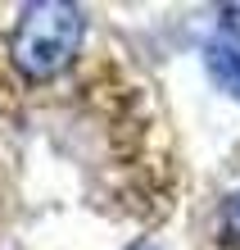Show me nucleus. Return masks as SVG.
<instances>
[{"label": "nucleus", "mask_w": 240, "mask_h": 250, "mask_svg": "<svg viewBox=\"0 0 240 250\" xmlns=\"http://www.w3.org/2000/svg\"><path fill=\"white\" fill-rule=\"evenodd\" d=\"M131 250H159L154 241H136V246H131Z\"/></svg>", "instance_id": "4"}, {"label": "nucleus", "mask_w": 240, "mask_h": 250, "mask_svg": "<svg viewBox=\"0 0 240 250\" xmlns=\"http://www.w3.org/2000/svg\"><path fill=\"white\" fill-rule=\"evenodd\" d=\"M218 228H222V237H227L236 250H240V191L236 196L222 200V214H218Z\"/></svg>", "instance_id": "3"}, {"label": "nucleus", "mask_w": 240, "mask_h": 250, "mask_svg": "<svg viewBox=\"0 0 240 250\" xmlns=\"http://www.w3.org/2000/svg\"><path fill=\"white\" fill-rule=\"evenodd\" d=\"M86 32V14L64 0H37L23 5L9 27V60L27 82H46L77 55Z\"/></svg>", "instance_id": "1"}, {"label": "nucleus", "mask_w": 240, "mask_h": 250, "mask_svg": "<svg viewBox=\"0 0 240 250\" xmlns=\"http://www.w3.org/2000/svg\"><path fill=\"white\" fill-rule=\"evenodd\" d=\"M204 64H208V73H213V82L222 86V91L240 100V37L222 27V32L204 46Z\"/></svg>", "instance_id": "2"}]
</instances>
